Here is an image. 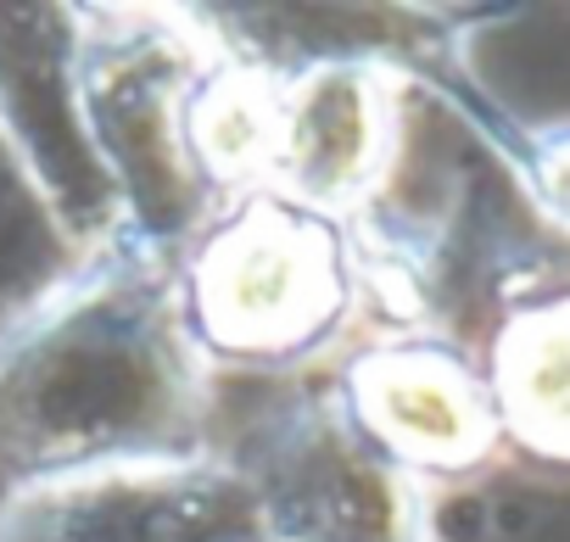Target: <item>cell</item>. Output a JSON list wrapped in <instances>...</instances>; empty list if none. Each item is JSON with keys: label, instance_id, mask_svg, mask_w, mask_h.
I'll use <instances>...</instances> for the list:
<instances>
[{"label": "cell", "instance_id": "1", "mask_svg": "<svg viewBox=\"0 0 570 542\" xmlns=\"http://www.w3.org/2000/svg\"><path fill=\"white\" fill-rule=\"evenodd\" d=\"M218 447V381L179 325L163 252L107 235L0 325V503Z\"/></svg>", "mask_w": 570, "mask_h": 542}, {"label": "cell", "instance_id": "2", "mask_svg": "<svg viewBox=\"0 0 570 542\" xmlns=\"http://www.w3.org/2000/svg\"><path fill=\"white\" fill-rule=\"evenodd\" d=\"M174 303L213 381H314L381 325L358 224L279 190L213 207L168 257Z\"/></svg>", "mask_w": 570, "mask_h": 542}, {"label": "cell", "instance_id": "3", "mask_svg": "<svg viewBox=\"0 0 570 542\" xmlns=\"http://www.w3.org/2000/svg\"><path fill=\"white\" fill-rule=\"evenodd\" d=\"M224 29L174 7H73V96L112 235L174 257L207 218L185 151L196 73Z\"/></svg>", "mask_w": 570, "mask_h": 542}, {"label": "cell", "instance_id": "4", "mask_svg": "<svg viewBox=\"0 0 570 542\" xmlns=\"http://www.w3.org/2000/svg\"><path fill=\"white\" fill-rule=\"evenodd\" d=\"M263 542H442L436 492L386 459L325 375L274 386V397L224 431Z\"/></svg>", "mask_w": 570, "mask_h": 542}, {"label": "cell", "instance_id": "5", "mask_svg": "<svg viewBox=\"0 0 570 542\" xmlns=\"http://www.w3.org/2000/svg\"><path fill=\"white\" fill-rule=\"evenodd\" d=\"M325 381L364 425V436L431 492L503 470V436L481 353L453 325H370Z\"/></svg>", "mask_w": 570, "mask_h": 542}, {"label": "cell", "instance_id": "6", "mask_svg": "<svg viewBox=\"0 0 570 542\" xmlns=\"http://www.w3.org/2000/svg\"><path fill=\"white\" fill-rule=\"evenodd\" d=\"M409 73L375 51H314L274 68L268 190L364 224L397 201Z\"/></svg>", "mask_w": 570, "mask_h": 542}, {"label": "cell", "instance_id": "7", "mask_svg": "<svg viewBox=\"0 0 570 542\" xmlns=\"http://www.w3.org/2000/svg\"><path fill=\"white\" fill-rule=\"evenodd\" d=\"M235 525H252V514L224 447L196 464L129 470L0 503V542H213Z\"/></svg>", "mask_w": 570, "mask_h": 542}, {"label": "cell", "instance_id": "8", "mask_svg": "<svg viewBox=\"0 0 570 542\" xmlns=\"http://www.w3.org/2000/svg\"><path fill=\"white\" fill-rule=\"evenodd\" d=\"M475 353L498 408L503 470L570 481V268L503 280Z\"/></svg>", "mask_w": 570, "mask_h": 542}, {"label": "cell", "instance_id": "9", "mask_svg": "<svg viewBox=\"0 0 570 542\" xmlns=\"http://www.w3.org/2000/svg\"><path fill=\"white\" fill-rule=\"evenodd\" d=\"M79 252L62 240L29 179L18 174L12 151L0 146V325L29 308Z\"/></svg>", "mask_w": 570, "mask_h": 542}, {"label": "cell", "instance_id": "10", "mask_svg": "<svg viewBox=\"0 0 570 542\" xmlns=\"http://www.w3.org/2000/svg\"><path fill=\"white\" fill-rule=\"evenodd\" d=\"M498 157L514 174L525 207L570 240V112L553 118H520L498 135Z\"/></svg>", "mask_w": 570, "mask_h": 542}, {"label": "cell", "instance_id": "11", "mask_svg": "<svg viewBox=\"0 0 570 542\" xmlns=\"http://www.w3.org/2000/svg\"><path fill=\"white\" fill-rule=\"evenodd\" d=\"M213 542H263L252 525H235V531H224V536H213Z\"/></svg>", "mask_w": 570, "mask_h": 542}]
</instances>
